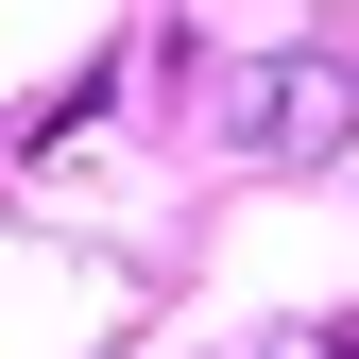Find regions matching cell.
<instances>
[{
	"label": "cell",
	"instance_id": "1",
	"mask_svg": "<svg viewBox=\"0 0 359 359\" xmlns=\"http://www.w3.org/2000/svg\"><path fill=\"white\" fill-rule=\"evenodd\" d=\"M222 137L274 154V171L342 154V137H359V69H342V52H257V69H222Z\"/></svg>",
	"mask_w": 359,
	"mask_h": 359
},
{
	"label": "cell",
	"instance_id": "2",
	"mask_svg": "<svg viewBox=\"0 0 359 359\" xmlns=\"http://www.w3.org/2000/svg\"><path fill=\"white\" fill-rule=\"evenodd\" d=\"M257 359H359V325H291V342H257Z\"/></svg>",
	"mask_w": 359,
	"mask_h": 359
}]
</instances>
